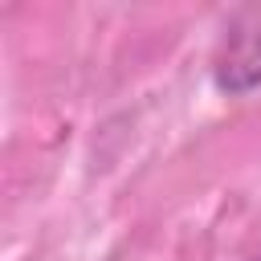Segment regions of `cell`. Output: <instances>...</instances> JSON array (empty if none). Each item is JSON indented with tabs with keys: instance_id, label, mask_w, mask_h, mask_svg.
Masks as SVG:
<instances>
[{
	"instance_id": "1",
	"label": "cell",
	"mask_w": 261,
	"mask_h": 261,
	"mask_svg": "<svg viewBox=\"0 0 261 261\" xmlns=\"http://www.w3.org/2000/svg\"><path fill=\"white\" fill-rule=\"evenodd\" d=\"M212 77L224 94H249L261 86V4L237 12L216 53Z\"/></svg>"
}]
</instances>
